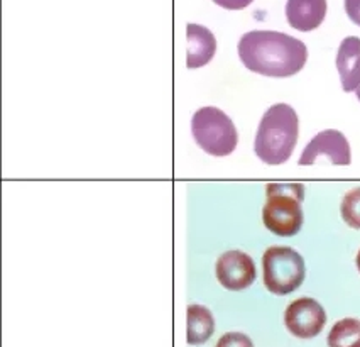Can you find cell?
<instances>
[{"label":"cell","mask_w":360,"mask_h":347,"mask_svg":"<svg viewBox=\"0 0 360 347\" xmlns=\"http://www.w3.org/2000/svg\"><path fill=\"white\" fill-rule=\"evenodd\" d=\"M238 58L250 72L273 78H288L307 65L303 41L276 31H250L238 41Z\"/></svg>","instance_id":"6da1fadb"},{"label":"cell","mask_w":360,"mask_h":347,"mask_svg":"<svg viewBox=\"0 0 360 347\" xmlns=\"http://www.w3.org/2000/svg\"><path fill=\"white\" fill-rule=\"evenodd\" d=\"M340 214L343 222L360 231V187L347 191L340 205Z\"/></svg>","instance_id":"5bb4252c"},{"label":"cell","mask_w":360,"mask_h":347,"mask_svg":"<svg viewBox=\"0 0 360 347\" xmlns=\"http://www.w3.org/2000/svg\"><path fill=\"white\" fill-rule=\"evenodd\" d=\"M337 70L342 89L355 92L360 85V37L349 36L342 41L337 53Z\"/></svg>","instance_id":"8fae6325"},{"label":"cell","mask_w":360,"mask_h":347,"mask_svg":"<svg viewBox=\"0 0 360 347\" xmlns=\"http://www.w3.org/2000/svg\"><path fill=\"white\" fill-rule=\"evenodd\" d=\"M325 324V308L316 300L308 298V296L291 302L284 312V325L298 339L316 337L323 330Z\"/></svg>","instance_id":"8992f818"},{"label":"cell","mask_w":360,"mask_h":347,"mask_svg":"<svg viewBox=\"0 0 360 347\" xmlns=\"http://www.w3.org/2000/svg\"><path fill=\"white\" fill-rule=\"evenodd\" d=\"M355 92H357V99L360 100V85H359V89H357V90H355Z\"/></svg>","instance_id":"ffe728a7"},{"label":"cell","mask_w":360,"mask_h":347,"mask_svg":"<svg viewBox=\"0 0 360 347\" xmlns=\"http://www.w3.org/2000/svg\"><path fill=\"white\" fill-rule=\"evenodd\" d=\"M274 194H283V195H291L295 198H298L300 202H303L304 198V187L301 183H269L266 187V195H274Z\"/></svg>","instance_id":"9a60e30c"},{"label":"cell","mask_w":360,"mask_h":347,"mask_svg":"<svg viewBox=\"0 0 360 347\" xmlns=\"http://www.w3.org/2000/svg\"><path fill=\"white\" fill-rule=\"evenodd\" d=\"M328 347H360V320L342 319L328 334Z\"/></svg>","instance_id":"4fadbf2b"},{"label":"cell","mask_w":360,"mask_h":347,"mask_svg":"<svg viewBox=\"0 0 360 347\" xmlns=\"http://www.w3.org/2000/svg\"><path fill=\"white\" fill-rule=\"evenodd\" d=\"M345 12L352 23L360 26V0H345Z\"/></svg>","instance_id":"ac0fdd59"},{"label":"cell","mask_w":360,"mask_h":347,"mask_svg":"<svg viewBox=\"0 0 360 347\" xmlns=\"http://www.w3.org/2000/svg\"><path fill=\"white\" fill-rule=\"evenodd\" d=\"M188 37V53H186V66L188 68H202L208 65L217 53V39L210 29L200 24H188L186 26Z\"/></svg>","instance_id":"9c48e42d"},{"label":"cell","mask_w":360,"mask_h":347,"mask_svg":"<svg viewBox=\"0 0 360 347\" xmlns=\"http://www.w3.org/2000/svg\"><path fill=\"white\" fill-rule=\"evenodd\" d=\"M326 15V0H288L286 19L292 29L309 32L320 27Z\"/></svg>","instance_id":"30bf717a"},{"label":"cell","mask_w":360,"mask_h":347,"mask_svg":"<svg viewBox=\"0 0 360 347\" xmlns=\"http://www.w3.org/2000/svg\"><path fill=\"white\" fill-rule=\"evenodd\" d=\"M355 265H357V270H359V273H360V251L357 253V259H355Z\"/></svg>","instance_id":"d6986e66"},{"label":"cell","mask_w":360,"mask_h":347,"mask_svg":"<svg viewBox=\"0 0 360 347\" xmlns=\"http://www.w3.org/2000/svg\"><path fill=\"white\" fill-rule=\"evenodd\" d=\"M262 222L276 236H295L303 225L301 202L291 195H267V202L262 208Z\"/></svg>","instance_id":"5b68a950"},{"label":"cell","mask_w":360,"mask_h":347,"mask_svg":"<svg viewBox=\"0 0 360 347\" xmlns=\"http://www.w3.org/2000/svg\"><path fill=\"white\" fill-rule=\"evenodd\" d=\"M213 2L227 11H242L245 7H249L254 0H213Z\"/></svg>","instance_id":"e0dca14e"},{"label":"cell","mask_w":360,"mask_h":347,"mask_svg":"<svg viewBox=\"0 0 360 347\" xmlns=\"http://www.w3.org/2000/svg\"><path fill=\"white\" fill-rule=\"evenodd\" d=\"M215 332V320L212 312L203 305H190L186 308V341L198 346L207 342Z\"/></svg>","instance_id":"7c38bea8"},{"label":"cell","mask_w":360,"mask_h":347,"mask_svg":"<svg viewBox=\"0 0 360 347\" xmlns=\"http://www.w3.org/2000/svg\"><path fill=\"white\" fill-rule=\"evenodd\" d=\"M196 144L212 156L224 158L236 151L238 134L232 119L217 107H202L191 119Z\"/></svg>","instance_id":"3957f363"},{"label":"cell","mask_w":360,"mask_h":347,"mask_svg":"<svg viewBox=\"0 0 360 347\" xmlns=\"http://www.w3.org/2000/svg\"><path fill=\"white\" fill-rule=\"evenodd\" d=\"M215 347H254L252 341L242 332H227L219 339Z\"/></svg>","instance_id":"2e32d148"},{"label":"cell","mask_w":360,"mask_h":347,"mask_svg":"<svg viewBox=\"0 0 360 347\" xmlns=\"http://www.w3.org/2000/svg\"><path fill=\"white\" fill-rule=\"evenodd\" d=\"M320 158H326L332 165L349 166L352 154L347 137L340 131H335V129H326V131L316 134L304 148L303 154H301L300 165H315Z\"/></svg>","instance_id":"52a82bcc"},{"label":"cell","mask_w":360,"mask_h":347,"mask_svg":"<svg viewBox=\"0 0 360 347\" xmlns=\"http://www.w3.org/2000/svg\"><path fill=\"white\" fill-rule=\"evenodd\" d=\"M217 279L230 291H240L255 282L257 270L254 259L242 251H227L217 259Z\"/></svg>","instance_id":"ba28073f"},{"label":"cell","mask_w":360,"mask_h":347,"mask_svg":"<svg viewBox=\"0 0 360 347\" xmlns=\"http://www.w3.org/2000/svg\"><path fill=\"white\" fill-rule=\"evenodd\" d=\"M264 285L274 295H290L303 285L307 267L303 256L288 246H273L262 256Z\"/></svg>","instance_id":"277c9868"},{"label":"cell","mask_w":360,"mask_h":347,"mask_svg":"<svg viewBox=\"0 0 360 347\" xmlns=\"http://www.w3.org/2000/svg\"><path fill=\"white\" fill-rule=\"evenodd\" d=\"M298 134L300 120L295 108L288 103H276L259 124L254 151L266 165H283L295 151Z\"/></svg>","instance_id":"7a4b0ae2"}]
</instances>
